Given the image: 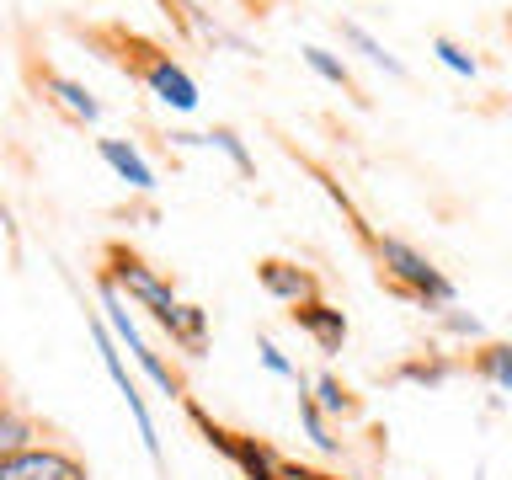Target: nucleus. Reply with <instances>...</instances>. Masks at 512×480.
I'll return each mask as SVG.
<instances>
[{
	"mask_svg": "<svg viewBox=\"0 0 512 480\" xmlns=\"http://www.w3.org/2000/svg\"><path fill=\"white\" fill-rule=\"evenodd\" d=\"M91 38L102 43L107 59L118 64V70L134 75L139 86L155 96V102H166V107H176V112H192V107H198V86H192V75L171 59L166 43L144 38V32H128V27H102V32H91Z\"/></svg>",
	"mask_w": 512,
	"mask_h": 480,
	"instance_id": "1",
	"label": "nucleus"
},
{
	"mask_svg": "<svg viewBox=\"0 0 512 480\" xmlns=\"http://www.w3.org/2000/svg\"><path fill=\"white\" fill-rule=\"evenodd\" d=\"M368 246L379 256V278L390 283L395 294H406L416 304H448L454 299V283H448L416 246H406V240H395V235H368Z\"/></svg>",
	"mask_w": 512,
	"mask_h": 480,
	"instance_id": "2",
	"label": "nucleus"
},
{
	"mask_svg": "<svg viewBox=\"0 0 512 480\" xmlns=\"http://www.w3.org/2000/svg\"><path fill=\"white\" fill-rule=\"evenodd\" d=\"M102 262H107V267H102V283H107V288H118V294H128L134 304H144V310H150L160 326H171L176 310H182V299L171 294V283L160 278V272L144 262L139 251H128L123 240H112V246L102 251Z\"/></svg>",
	"mask_w": 512,
	"mask_h": 480,
	"instance_id": "3",
	"label": "nucleus"
},
{
	"mask_svg": "<svg viewBox=\"0 0 512 480\" xmlns=\"http://www.w3.org/2000/svg\"><path fill=\"white\" fill-rule=\"evenodd\" d=\"M0 480H91V475L70 448L32 443V448H22V454L0 459Z\"/></svg>",
	"mask_w": 512,
	"mask_h": 480,
	"instance_id": "4",
	"label": "nucleus"
},
{
	"mask_svg": "<svg viewBox=\"0 0 512 480\" xmlns=\"http://www.w3.org/2000/svg\"><path fill=\"white\" fill-rule=\"evenodd\" d=\"M27 80L38 86L48 102H54L70 123H102V102L80 86V80H70V75H59L54 64H38V59H27Z\"/></svg>",
	"mask_w": 512,
	"mask_h": 480,
	"instance_id": "5",
	"label": "nucleus"
},
{
	"mask_svg": "<svg viewBox=\"0 0 512 480\" xmlns=\"http://www.w3.org/2000/svg\"><path fill=\"white\" fill-rule=\"evenodd\" d=\"M256 283H262L272 299H283V304L320 299L315 272H310V267H299V262H283V256H262V262H256Z\"/></svg>",
	"mask_w": 512,
	"mask_h": 480,
	"instance_id": "6",
	"label": "nucleus"
},
{
	"mask_svg": "<svg viewBox=\"0 0 512 480\" xmlns=\"http://www.w3.org/2000/svg\"><path fill=\"white\" fill-rule=\"evenodd\" d=\"M102 288H107V283H102ZM107 320H112V326H118V336H123V342H128V352H134V358L144 363V374H150V379L160 384V390L171 395V400L182 395V374H176V368H166V363H160V352H150V347L139 342V331L128 326V310H123V304H118V288H107Z\"/></svg>",
	"mask_w": 512,
	"mask_h": 480,
	"instance_id": "7",
	"label": "nucleus"
},
{
	"mask_svg": "<svg viewBox=\"0 0 512 480\" xmlns=\"http://www.w3.org/2000/svg\"><path fill=\"white\" fill-rule=\"evenodd\" d=\"M294 326L299 331H310L315 336V347L320 352H342V342H347V315L342 310H331L326 299H304V304H294Z\"/></svg>",
	"mask_w": 512,
	"mask_h": 480,
	"instance_id": "8",
	"label": "nucleus"
},
{
	"mask_svg": "<svg viewBox=\"0 0 512 480\" xmlns=\"http://www.w3.org/2000/svg\"><path fill=\"white\" fill-rule=\"evenodd\" d=\"M96 155H102L107 166L118 171V176H123V182L134 187V192H150V187H155V171L144 166V155H139L128 139H96Z\"/></svg>",
	"mask_w": 512,
	"mask_h": 480,
	"instance_id": "9",
	"label": "nucleus"
},
{
	"mask_svg": "<svg viewBox=\"0 0 512 480\" xmlns=\"http://www.w3.org/2000/svg\"><path fill=\"white\" fill-rule=\"evenodd\" d=\"M38 443V422H32L27 411H16L6 395H0V459L22 454V448Z\"/></svg>",
	"mask_w": 512,
	"mask_h": 480,
	"instance_id": "10",
	"label": "nucleus"
},
{
	"mask_svg": "<svg viewBox=\"0 0 512 480\" xmlns=\"http://www.w3.org/2000/svg\"><path fill=\"white\" fill-rule=\"evenodd\" d=\"M166 336L187 352V358H203V352H208V315L198 310V304H182L176 320L166 326Z\"/></svg>",
	"mask_w": 512,
	"mask_h": 480,
	"instance_id": "11",
	"label": "nucleus"
},
{
	"mask_svg": "<svg viewBox=\"0 0 512 480\" xmlns=\"http://www.w3.org/2000/svg\"><path fill=\"white\" fill-rule=\"evenodd\" d=\"M470 368L480 379H491L496 390H512V342H486L470 352Z\"/></svg>",
	"mask_w": 512,
	"mask_h": 480,
	"instance_id": "12",
	"label": "nucleus"
},
{
	"mask_svg": "<svg viewBox=\"0 0 512 480\" xmlns=\"http://www.w3.org/2000/svg\"><path fill=\"white\" fill-rule=\"evenodd\" d=\"M336 32H342V38L352 43V48H358V54L368 59V64H379V70L384 75H395V80H406V64H400L395 54H390V48H384L379 38H368V32L358 27V22H336Z\"/></svg>",
	"mask_w": 512,
	"mask_h": 480,
	"instance_id": "13",
	"label": "nucleus"
},
{
	"mask_svg": "<svg viewBox=\"0 0 512 480\" xmlns=\"http://www.w3.org/2000/svg\"><path fill=\"white\" fill-rule=\"evenodd\" d=\"M304 64H310V70L320 75V80H331V86L336 91H347V96H358V102H363V91H358V80H352V70H347V64L342 59H336V54H326V48H304Z\"/></svg>",
	"mask_w": 512,
	"mask_h": 480,
	"instance_id": "14",
	"label": "nucleus"
},
{
	"mask_svg": "<svg viewBox=\"0 0 512 480\" xmlns=\"http://www.w3.org/2000/svg\"><path fill=\"white\" fill-rule=\"evenodd\" d=\"M315 395H320L315 406H320V411H331V416H352V411H358V400H352V390H347L342 379H331V374L315 384Z\"/></svg>",
	"mask_w": 512,
	"mask_h": 480,
	"instance_id": "15",
	"label": "nucleus"
},
{
	"mask_svg": "<svg viewBox=\"0 0 512 480\" xmlns=\"http://www.w3.org/2000/svg\"><path fill=\"white\" fill-rule=\"evenodd\" d=\"M299 416H304V427H310V438H315V448H326V454H336V438L326 432V416H320V406H315V395H304L299 390Z\"/></svg>",
	"mask_w": 512,
	"mask_h": 480,
	"instance_id": "16",
	"label": "nucleus"
},
{
	"mask_svg": "<svg viewBox=\"0 0 512 480\" xmlns=\"http://www.w3.org/2000/svg\"><path fill=\"white\" fill-rule=\"evenodd\" d=\"M400 379H411V384H443L448 379V363L443 358H411V363H400Z\"/></svg>",
	"mask_w": 512,
	"mask_h": 480,
	"instance_id": "17",
	"label": "nucleus"
},
{
	"mask_svg": "<svg viewBox=\"0 0 512 480\" xmlns=\"http://www.w3.org/2000/svg\"><path fill=\"white\" fill-rule=\"evenodd\" d=\"M203 144H219V150L235 160V171H246V176L256 171V166H251V155H246V144L235 139V128H214V134H203Z\"/></svg>",
	"mask_w": 512,
	"mask_h": 480,
	"instance_id": "18",
	"label": "nucleus"
},
{
	"mask_svg": "<svg viewBox=\"0 0 512 480\" xmlns=\"http://www.w3.org/2000/svg\"><path fill=\"white\" fill-rule=\"evenodd\" d=\"M432 54H438V59L448 64V70H454V75H475V59L464 54V48H459L454 38H432Z\"/></svg>",
	"mask_w": 512,
	"mask_h": 480,
	"instance_id": "19",
	"label": "nucleus"
},
{
	"mask_svg": "<svg viewBox=\"0 0 512 480\" xmlns=\"http://www.w3.org/2000/svg\"><path fill=\"white\" fill-rule=\"evenodd\" d=\"M283 480H336V475H320V470H304V464H278Z\"/></svg>",
	"mask_w": 512,
	"mask_h": 480,
	"instance_id": "20",
	"label": "nucleus"
},
{
	"mask_svg": "<svg viewBox=\"0 0 512 480\" xmlns=\"http://www.w3.org/2000/svg\"><path fill=\"white\" fill-rule=\"evenodd\" d=\"M262 363L272 368V374H294V368H288V358H283V352L272 347V342H262Z\"/></svg>",
	"mask_w": 512,
	"mask_h": 480,
	"instance_id": "21",
	"label": "nucleus"
}]
</instances>
